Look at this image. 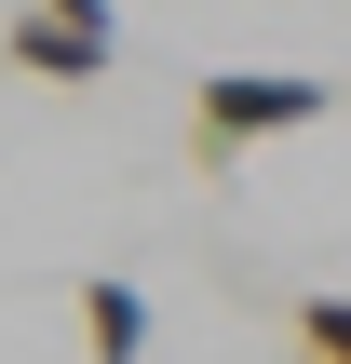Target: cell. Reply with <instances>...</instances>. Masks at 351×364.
<instances>
[{"label": "cell", "instance_id": "4", "mask_svg": "<svg viewBox=\"0 0 351 364\" xmlns=\"http://www.w3.org/2000/svg\"><path fill=\"white\" fill-rule=\"evenodd\" d=\"M298 351H311V364H351V297H298Z\"/></svg>", "mask_w": 351, "mask_h": 364}, {"label": "cell", "instance_id": "3", "mask_svg": "<svg viewBox=\"0 0 351 364\" xmlns=\"http://www.w3.org/2000/svg\"><path fill=\"white\" fill-rule=\"evenodd\" d=\"M81 297V364H135L149 351V297L122 284V270H95V284H68Z\"/></svg>", "mask_w": 351, "mask_h": 364}, {"label": "cell", "instance_id": "2", "mask_svg": "<svg viewBox=\"0 0 351 364\" xmlns=\"http://www.w3.org/2000/svg\"><path fill=\"white\" fill-rule=\"evenodd\" d=\"M122 68V27L95 0H27L0 27V81H108Z\"/></svg>", "mask_w": 351, "mask_h": 364}, {"label": "cell", "instance_id": "1", "mask_svg": "<svg viewBox=\"0 0 351 364\" xmlns=\"http://www.w3.org/2000/svg\"><path fill=\"white\" fill-rule=\"evenodd\" d=\"M325 108H338V81H311V68H216V81H189V162H243Z\"/></svg>", "mask_w": 351, "mask_h": 364}]
</instances>
